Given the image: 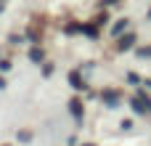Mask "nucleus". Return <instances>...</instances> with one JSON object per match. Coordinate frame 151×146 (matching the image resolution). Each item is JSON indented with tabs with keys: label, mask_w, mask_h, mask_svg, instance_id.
Segmentation results:
<instances>
[{
	"label": "nucleus",
	"mask_w": 151,
	"mask_h": 146,
	"mask_svg": "<svg viewBox=\"0 0 151 146\" xmlns=\"http://www.w3.org/2000/svg\"><path fill=\"white\" fill-rule=\"evenodd\" d=\"M37 32L42 35V21H40V19H35V21H32V27H29V40H40V37H37Z\"/></svg>",
	"instance_id": "nucleus-1"
},
{
	"label": "nucleus",
	"mask_w": 151,
	"mask_h": 146,
	"mask_svg": "<svg viewBox=\"0 0 151 146\" xmlns=\"http://www.w3.org/2000/svg\"><path fill=\"white\" fill-rule=\"evenodd\" d=\"M133 40H135L133 35H125V37L119 40V51H127V48H133Z\"/></svg>",
	"instance_id": "nucleus-2"
},
{
	"label": "nucleus",
	"mask_w": 151,
	"mask_h": 146,
	"mask_svg": "<svg viewBox=\"0 0 151 146\" xmlns=\"http://www.w3.org/2000/svg\"><path fill=\"white\" fill-rule=\"evenodd\" d=\"M133 106H135V112H149L151 104H143V98H133Z\"/></svg>",
	"instance_id": "nucleus-3"
},
{
	"label": "nucleus",
	"mask_w": 151,
	"mask_h": 146,
	"mask_svg": "<svg viewBox=\"0 0 151 146\" xmlns=\"http://www.w3.org/2000/svg\"><path fill=\"white\" fill-rule=\"evenodd\" d=\"M69 112L80 120V117H82V106H80V101H72V104H69Z\"/></svg>",
	"instance_id": "nucleus-4"
},
{
	"label": "nucleus",
	"mask_w": 151,
	"mask_h": 146,
	"mask_svg": "<svg viewBox=\"0 0 151 146\" xmlns=\"http://www.w3.org/2000/svg\"><path fill=\"white\" fill-rule=\"evenodd\" d=\"M72 85H74V88H85V82L80 80V74H77V72H72Z\"/></svg>",
	"instance_id": "nucleus-5"
},
{
	"label": "nucleus",
	"mask_w": 151,
	"mask_h": 146,
	"mask_svg": "<svg viewBox=\"0 0 151 146\" xmlns=\"http://www.w3.org/2000/svg\"><path fill=\"white\" fill-rule=\"evenodd\" d=\"M125 24H127V21H125V19H122V21H117V24H114V29H111V32H114V35H119V32H122V29H125Z\"/></svg>",
	"instance_id": "nucleus-6"
},
{
	"label": "nucleus",
	"mask_w": 151,
	"mask_h": 146,
	"mask_svg": "<svg viewBox=\"0 0 151 146\" xmlns=\"http://www.w3.org/2000/svg\"><path fill=\"white\" fill-rule=\"evenodd\" d=\"M29 56H32V61H42V51H40V48H35Z\"/></svg>",
	"instance_id": "nucleus-7"
},
{
	"label": "nucleus",
	"mask_w": 151,
	"mask_h": 146,
	"mask_svg": "<svg viewBox=\"0 0 151 146\" xmlns=\"http://www.w3.org/2000/svg\"><path fill=\"white\" fill-rule=\"evenodd\" d=\"M138 56H141V59H149V56H151V45H149V48H141Z\"/></svg>",
	"instance_id": "nucleus-8"
},
{
	"label": "nucleus",
	"mask_w": 151,
	"mask_h": 146,
	"mask_svg": "<svg viewBox=\"0 0 151 146\" xmlns=\"http://www.w3.org/2000/svg\"><path fill=\"white\" fill-rule=\"evenodd\" d=\"M104 98H109V104H114L111 98H117V93H114V90H106V93H104Z\"/></svg>",
	"instance_id": "nucleus-9"
},
{
	"label": "nucleus",
	"mask_w": 151,
	"mask_h": 146,
	"mask_svg": "<svg viewBox=\"0 0 151 146\" xmlns=\"http://www.w3.org/2000/svg\"><path fill=\"white\" fill-rule=\"evenodd\" d=\"M3 85H5V82H3V80H0V88H3Z\"/></svg>",
	"instance_id": "nucleus-10"
},
{
	"label": "nucleus",
	"mask_w": 151,
	"mask_h": 146,
	"mask_svg": "<svg viewBox=\"0 0 151 146\" xmlns=\"http://www.w3.org/2000/svg\"><path fill=\"white\" fill-rule=\"evenodd\" d=\"M106 3H114V0H106Z\"/></svg>",
	"instance_id": "nucleus-11"
}]
</instances>
